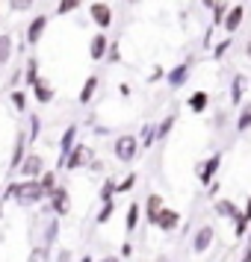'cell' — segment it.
<instances>
[{
    "mask_svg": "<svg viewBox=\"0 0 251 262\" xmlns=\"http://www.w3.org/2000/svg\"><path fill=\"white\" fill-rule=\"evenodd\" d=\"M127 256H133V245H130V242H124V245H121V259H127Z\"/></svg>",
    "mask_w": 251,
    "mask_h": 262,
    "instance_id": "obj_43",
    "label": "cell"
},
{
    "mask_svg": "<svg viewBox=\"0 0 251 262\" xmlns=\"http://www.w3.org/2000/svg\"><path fill=\"white\" fill-rule=\"evenodd\" d=\"M9 100H12L15 112H21V115H27V92H24V89H15L12 95H9Z\"/></svg>",
    "mask_w": 251,
    "mask_h": 262,
    "instance_id": "obj_28",
    "label": "cell"
},
{
    "mask_svg": "<svg viewBox=\"0 0 251 262\" xmlns=\"http://www.w3.org/2000/svg\"><path fill=\"white\" fill-rule=\"evenodd\" d=\"M107 59H109V62H119V59H121V50H119V45H115V41H109Z\"/></svg>",
    "mask_w": 251,
    "mask_h": 262,
    "instance_id": "obj_41",
    "label": "cell"
},
{
    "mask_svg": "<svg viewBox=\"0 0 251 262\" xmlns=\"http://www.w3.org/2000/svg\"><path fill=\"white\" fill-rule=\"evenodd\" d=\"M230 48H234V36L222 38V41H219V45L213 48V59H225V53H227Z\"/></svg>",
    "mask_w": 251,
    "mask_h": 262,
    "instance_id": "obj_35",
    "label": "cell"
},
{
    "mask_svg": "<svg viewBox=\"0 0 251 262\" xmlns=\"http://www.w3.org/2000/svg\"><path fill=\"white\" fill-rule=\"evenodd\" d=\"M127 3H130V6H136V3H142V0H127Z\"/></svg>",
    "mask_w": 251,
    "mask_h": 262,
    "instance_id": "obj_52",
    "label": "cell"
},
{
    "mask_svg": "<svg viewBox=\"0 0 251 262\" xmlns=\"http://www.w3.org/2000/svg\"><path fill=\"white\" fill-rule=\"evenodd\" d=\"M234 127H237V133H248L251 130V103H245V106L239 109L237 121H234Z\"/></svg>",
    "mask_w": 251,
    "mask_h": 262,
    "instance_id": "obj_24",
    "label": "cell"
},
{
    "mask_svg": "<svg viewBox=\"0 0 251 262\" xmlns=\"http://www.w3.org/2000/svg\"><path fill=\"white\" fill-rule=\"evenodd\" d=\"M42 171H45V159H42L38 154L24 156V159H21V165H18V174H21L24 180H36Z\"/></svg>",
    "mask_w": 251,
    "mask_h": 262,
    "instance_id": "obj_12",
    "label": "cell"
},
{
    "mask_svg": "<svg viewBox=\"0 0 251 262\" xmlns=\"http://www.w3.org/2000/svg\"><path fill=\"white\" fill-rule=\"evenodd\" d=\"M139 218H142V206H139V203H130V206H127V215H124V230L133 233V230L139 227Z\"/></svg>",
    "mask_w": 251,
    "mask_h": 262,
    "instance_id": "obj_23",
    "label": "cell"
},
{
    "mask_svg": "<svg viewBox=\"0 0 251 262\" xmlns=\"http://www.w3.org/2000/svg\"><path fill=\"white\" fill-rule=\"evenodd\" d=\"M201 3H204V6H207V9H210V6H213L216 0H201Z\"/></svg>",
    "mask_w": 251,
    "mask_h": 262,
    "instance_id": "obj_51",
    "label": "cell"
},
{
    "mask_svg": "<svg viewBox=\"0 0 251 262\" xmlns=\"http://www.w3.org/2000/svg\"><path fill=\"white\" fill-rule=\"evenodd\" d=\"M119 92H121V95H124V97H130V92H133V89H130V85H127V83H121V85H119Z\"/></svg>",
    "mask_w": 251,
    "mask_h": 262,
    "instance_id": "obj_48",
    "label": "cell"
},
{
    "mask_svg": "<svg viewBox=\"0 0 251 262\" xmlns=\"http://www.w3.org/2000/svg\"><path fill=\"white\" fill-rule=\"evenodd\" d=\"M192 65H195L192 59H186V62H180V65H175V68L166 74L168 89H183V85H186V80H189V74H192Z\"/></svg>",
    "mask_w": 251,
    "mask_h": 262,
    "instance_id": "obj_10",
    "label": "cell"
},
{
    "mask_svg": "<svg viewBox=\"0 0 251 262\" xmlns=\"http://www.w3.org/2000/svg\"><path fill=\"white\" fill-rule=\"evenodd\" d=\"M175 115H166V118L160 121V124H157V139H168V133H171V127H175Z\"/></svg>",
    "mask_w": 251,
    "mask_h": 262,
    "instance_id": "obj_33",
    "label": "cell"
},
{
    "mask_svg": "<svg viewBox=\"0 0 251 262\" xmlns=\"http://www.w3.org/2000/svg\"><path fill=\"white\" fill-rule=\"evenodd\" d=\"M115 198V180H104L101 191H98V201H112Z\"/></svg>",
    "mask_w": 251,
    "mask_h": 262,
    "instance_id": "obj_34",
    "label": "cell"
},
{
    "mask_svg": "<svg viewBox=\"0 0 251 262\" xmlns=\"http://www.w3.org/2000/svg\"><path fill=\"white\" fill-rule=\"evenodd\" d=\"M242 218L251 224V198H248V203H245V209H242Z\"/></svg>",
    "mask_w": 251,
    "mask_h": 262,
    "instance_id": "obj_45",
    "label": "cell"
},
{
    "mask_svg": "<svg viewBox=\"0 0 251 262\" xmlns=\"http://www.w3.org/2000/svg\"><path fill=\"white\" fill-rule=\"evenodd\" d=\"M112 154H115V159H119V162H133V159H136V154H139V139H136V136H130V133H121V136H115V142H112Z\"/></svg>",
    "mask_w": 251,
    "mask_h": 262,
    "instance_id": "obj_2",
    "label": "cell"
},
{
    "mask_svg": "<svg viewBox=\"0 0 251 262\" xmlns=\"http://www.w3.org/2000/svg\"><path fill=\"white\" fill-rule=\"evenodd\" d=\"M107 50H109V38H107V33H98V36L89 38V56H92L95 62L107 59Z\"/></svg>",
    "mask_w": 251,
    "mask_h": 262,
    "instance_id": "obj_14",
    "label": "cell"
},
{
    "mask_svg": "<svg viewBox=\"0 0 251 262\" xmlns=\"http://www.w3.org/2000/svg\"><path fill=\"white\" fill-rule=\"evenodd\" d=\"M0 212H3V201H0Z\"/></svg>",
    "mask_w": 251,
    "mask_h": 262,
    "instance_id": "obj_53",
    "label": "cell"
},
{
    "mask_svg": "<svg viewBox=\"0 0 251 262\" xmlns=\"http://www.w3.org/2000/svg\"><path fill=\"white\" fill-rule=\"evenodd\" d=\"M48 24H50V18H48V15H42V12L30 18V24H27V45H30V48H36L38 41H42Z\"/></svg>",
    "mask_w": 251,
    "mask_h": 262,
    "instance_id": "obj_8",
    "label": "cell"
},
{
    "mask_svg": "<svg viewBox=\"0 0 251 262\" xmlns=\"http://www.w3.org/2000/svg\"><path fill=\"white\" fill-rule=\"evenodd\" d=\"M219 168H222V154H213L207 156L201 165H195V174H198V183H204V186H210L213 183V177L219 174Z\"/></svg>",
    "mask_w": 251,
    "mask_h": 262,
    "instance_id": "obj_6",
    "label": "cell"
},
{
    "mask_svg": "<svg viewBox=\"0 0 251 262\" xmlns=\"http://www.w3.org/2000/svg\"><path fill=\"white\" fill-rule=\"evenodd\" d=\"M213 242H216V230L210 224H201L192 233V253H195V256L207 253V250L213 248Z\"/></svg>",
    "mask_w": 251,
    "mask_h": 262,
    "instance_id": "obj_5",
    "label": "cell"
},
{
    "mask_svg": "<svg viewBox=\"0 0 251 262\" xmlns=\"http://www.w3.org/2000/svg\"><path fill=\"white\" fill-rule=\"evenodd\" d=\"M163 77H166V71H163V68H154V71H151V77H148V80H151V83H157V80H163Z\"/></svg>",
    "mask_w": 251,
    "mask_h": 262,
    "instance_id": "obj_44",
    "label": "cell"
},
{
    "mask_svg": "<svg viewBox=\"0 0 251 262\" xmlns=\"http://www.w3.org/2000/svg\"><path fill=\"white\" fill-rule=\"evenodd\" d=\"M36 180H38V186L45 189V198H48L50 191H53L56 186H60V183H56V168H50V171L45 168V171H42V174H38Z\"/></svg>",
    "mask_w": 251,
    "mask_h": 262,
    "instance_id": "obj_22",
    "label": "cell"
},
{
    "mask_svg": "<svg viewBox=\"0 0 251 262\" xmlns=\"http://www.w3.org/2000/svg\"><path fill=\"white\" fill-rule=\"evenodd\" d=\"M245 236H248V242H251V233H245Z\"/></svg>",
    "mask_w": 251,
    "mask_h": 262,
    "instance_id": "obj_54",
    "label": "cell"
},
{
    "mask_svg": "<svg viewBox=\"0 0 251 262\" xmlns=\"http://www.w3.org/2000/svg\"><path fill=\"white\" fill-rule=\"evenodd\" d=\"M242 21H245V6L234 3V6H227V15H225V21H222V27H225L227 36H234V33H239Z\"/></svg>",
    "mask_w": 251,
    "mask_h": 262,
    "instance_id": "obj_11",
    "label": "cell"
},
{
    "mask_svg": "<svg viewBox=\"0 0 251 262\" xmlns=\"http://www.w3.org/2000/svg\"><path fill=\"white\" fill-rule=\"evenodd\" d=\"M24 144H27V133H18V136H15V147H12V162H9L12 171H18L21 159H24Z\"/></svg>",
    "mask_w": 251,
    "mask_h": 262,
    "instance_id": "obj_21",
    "label": "cell"
},
{
    "mask_svg": "<svg viewBox=\"0 0 251 262\" xmlns=\"http://www.w3.org/2000/svg\"><path fill=\"white\" fill-rule=\"evenodd\" d=\"M89 18H92L101 30H109V27H112V6L104 3V0H95V3L89 6Z\"/></svg>",
    "mask_w": 251,
    "mask_h": 262,
    "instance_id": "obj_9",
    "label": "cell"
},
{
    "mask_svg": "<svg viewBox=\"0 0 251 262\" xmlns=\"http://www.w3.org/2000/svg\"><path fill=\"white\" fill-rule=\"evenodd\" d=\"M98 262H121V256H115V253H109V256H101Z\"/></svg>",
    "mask_w": 251,
    "mask_h": 262,
    "instance_id": "obj_46",
    "label": "cell"
},
{
    "mask_svg": "<svg viewBox=\"0 0 251 262\" xmlns=\"http://www.w3.org/2000/svg\"><path fill=\"white\" fill-rule=\"evenodd\" d=\"M245 56H248V59H251V38H248V41H245Z\"/></svg>",
    "mask_w": 251,
    "mask_h": 262,
    "instance_id": "obj_49",
    "label": "cell"
},
{
    "mask_svg": "<svg viewBox=\"0 0 251 262\" xmlns=\"http://www.w3.org/2000/svg\"><path fill=\"white\" fill-rule=\"evenodd\" d=\"M80 6H83V0H60V3H56V15H60V18L62 15H74Z\"/></svg>",
    "mask_w": 251,
    "mask_h": 262,
    "instance_id": "obj_29",
    "label": "cell"
},
{
    "mask_svg": "<svg viewBox=\"0 0 251 262\" xmlns=\"http://www.w3.org/2000/svg\"><path fill=\"white\" fill-rule=\"evenodd\" d=\"M50 256V248H45V245H38L36 250H33V253H30V259L27 262H45Z\"/></svg>",
    "mask_w": 251,
    "mask_h": 262,
    "instance_id": "obj_39",
    "label": "cell"
},
{
    "mask_svg": "<svg viewBox=\"0 0 251 262\" xmlns=\"http://www.w3.org/2000/svg\"><path fill=\"white\" fill-rule=\"evenodd\" d=\"M160 206H166L163 198H160V194H148V201H145V221H148V224H151V218L160 212Z\"/></svg>",
    "mask_w": 251,
    "mask_h": 262,
    "instance_id": "obj_26",
    "label": "cell"
},
{
    "mask_svg": "<svg viewBox=\"0 0 251 262\" xmlns=\"http://www.w3.org/2000/svg\"><path fill=\"white\" fill-rule=\"evenodd\" d=\"M3 198H12L18 206H38V203L45 201V189L38 186V180H24V183H12L9 189L3 191Z\"/></svg>",
    "mask_w": 251,
    "mask_h": 262,
    "instance_id": "obj_1",
    "label": "cell"
},
{
    "mask_svg": "<svg viewBox=\"0 0 251 262\" xmlns=\"http://www.w3.org/2000/svg\"><path fill=\"white\" fill-rule=\"evenodd\" d=\"M139 139H142L145 150H148V147H151V144L157 142V124H145L142 130H139Z\"/></svg>",
    "mask_w": 251,
    "mask_h": 262,
    "instance_id": "obj_30",
    "label": "cell"
},
{
    "mask_svg": "<svg viewBox=\"0 0 251 262\" xmlns=\"http://www.w3.org/2000/svg\"><path fill=\"white\" fill-rule=\"evenodd\" d=\"M74 142H77V124L65 127V133L60 136V159H56V168H65V154L74 147Z\"/></svg>",
    "mask_w": 251,
    "mask_h": 262,
    "instance_id": "obj_13",
    "label": "cell"
},
{
    "mask_svg": "<svg viewBox=\"0 0 251 262\" xmlns=\"http://www.w3.org/2000/svg\"><path fill=\"white\" fill-rule=\"evenodd\" d=\"M33 89V97H36L38 103H50L53 97H56V92H53V83L50 80H45V77H38L36 83L30 85Z\"/></svg>",
    "mask_w": 251,
    "mask_h": 262,
    "instance_id": "obj_15",
    "label": "cell"
},
{
    "mask_svg": "<svg viewBox=\"0 0 251 262\" xmlns=\"http://www.w3.org/2000/svg\"><path fill=\"white\" fill-rule=\"evenodd\" d=\"M213 212L219 215V218H230V221H234V218L239 215V206H237L234 201L222 198V201H216V203H213Z\"/></svg>",
    "mask_w": 251,
    "mask_h": 262,
    "instance_id": "obj_18",
    "label": "cell"
},
{
    "mask_svg": "<svg viewBox=\"0 0 251 262\" xmlns=\"http://www.w3.org/2000/svg\"><path fill=\"white\" fill-rule=\"evenodd\" d=\"M210 9H213V27H222V21H225V15H227V3L225 0H216Z\"/></svg>",
    "mask_w": 251,
    "mask_h": 262,
    "instance_id": "obj_31",
    "label": "cell"
},
{
    "mask_svg": "<svg viewBox=\"0 0 251 262\" xmlns=\"http://www.w3.org/2000/svg\"><path fill=\"white\" fill-rule=\"evenodd\" d=\"M92 159H95V150H92L89 144H77L74 142V147L65 154V168H68V171H80V168L92 165Z\"/></svg>",
    "mask_w": 251,
    "mask_h": 262,
    "instance_id": "obj_3",
    "label": "cell"
},
{
    "mask_svg": "<svg viewBox=\"0 0 251 262\" xmlns=\"http://www.w3.org/2000/svg\"><path fill=\"white\" fill-rule=\"evenodd\" d=\"M186 106H189L195 115H201V112H207V106H210V95H207V92H192Z\"/></svg>",
    "mask_w": 251,
    "mask_h": 262,
    "instance_id": "obj_20",
    "label": "cell"
},
{
    "mask_svg": "<svg viewBox=\"0 0 251 262\" xmlns=\"http://www.w3.org/2000/svg\"><path fill=\"white\" fill-rule=\"evenodd\" d=\"M178 224H180V212L168 209V206H160V212L151 218V227L163 230V233H171V230H178Z\"/></svg>",
    "mask_w": 251,
    "mask_h": 262,
    "instance_id": "obj_7",
    "label": "cell"
},
{
    "mask_svg": "<svg viewBox=\"0 0 251 262\" xmlns=\"http://www.w3.org/2000/svg\"><path fill=\"white\" fill-rule=\"evenodd\" d=\"M12 53H15V41H12V36H9V33H0V68H3V65H9Z\"/></svg>",
    "mask_w": 251,
    "mask_h": 262,
    "instance_id": "obj_19",
    "label": "cell"
},
{
    "mask_svg": "<svg viewBox=\"0 0 251 262\" xmlns=\"http://www.w3.org/2000/svg\"><path fill=\"white\" fill-rule=\"evenodd\" d=\"M56 262H71V250H56Z\"/></svg>",
    "mask_w": 251,
    "mask_h": 262,
    "instance_id": "obj_42",
    "label": "cell"
},
{
    "mask_svg": "<svg viewBox=\"0 0 251 262\" xmlns=\"http://www.w3.org/2000/svg\"><path fill=\"white\" fill-rule=\"evenodd\" d=\"M245 85H248V77L245 74H234V80H230V106H239V100L245 95Z\"/></svg>",
    "mask_w": 251,
    "mask_h": 262,
    "instance_id": "obj_16",
    "label": "cell"
},
{
    "mask_svg": "<svg viewBox=\"0 0 251 262\" xmlns=\"http://www.w3.org/2000/svg\"><path fill=\"white\" fill-rule=\"evenodd\" d=\"M112 215H115V198H112V201H101V209H98V215H95V224H107Z\"/></svg>",
    "mask_w": 251,
    "mask_h": 262,
    "instance_id": "obj_25",
    "label": "cell"
},
{
    "mask_svg": "<svg viewBox=\"0 0 251 262\" xmlns=\"http://www.w3.org/2000/svg\"><path fill=\"white\" fill-rule=\"evenodd\" d=\"M245 233H248V221H245V218H242V212H239L237 218H234V236L245 238Z\"/></svg>",
    "mask_w": 251,
    "mask_h": 262,
    "instance_id": "obj_36",
    "label": "cell"
},
{
    "mask_svg": "<svg viewBox=\"0 0 251 262\" xmlns=\"http://www.w3.org/2000/svg\"><path fill=\"white\" fill-rule=\"evenodd\" d=\"M60 238V218H53L48 224V233H45V248H53V242Z\"/></svg>",
    "mask_w": 251,
    "mask_h": 262,
    "instance_id": "obj_32",
    "label": "cell"
},
{
    "mask_svg": "<svg viewBox=\"0 0 251 262\" xmlns=\"http://www.w3.org/2000/svg\"><path fill=\"white\" fill-rule=\"evenodd\" d=\"M33 3H36V0H12L9 6H12L15 12H27V9H33Z\"/></svg>",
    "mask_w": 251,
    "mask_h": 262,
    "instance_id": "obj_40",
    "label": "cell"
},
{
    "mask_svg": "<svg viewBox=\"0 0 251 262\" xmlns=\"http://www.w3.org/2000/svg\"><path fill=\"white\" fill-rule=\"evenodd\" d=\"M98 85H101V80H98V74H92V77H86L83 89H80V95H77V100H80L83 106H89V103H92V97H95Z\"/></svg>",
    "mask_w": 251,
    "mask_h": 262,
    "instance_id": "obj_17",
    "label": "cell"
},
{
    "mask_svg": "<svg viewBox=\"0 0 251 262\" xmlns=\"http://www.w3.org/2000/svg\"><path fill=\"white\" fill-rule=\"evenodd\" d=\"M136 180H139L136 174H127V177L121 180V183H115V194H124V191H130L133 186H136Z\"/></svg>",
    "mask_w": 251,
    "mask_h": 262,
    "instance_id": "obj_37",
    "label": "cell"
},
{
    "mask_svg": "<svg viewBox=\"0 0 251 262\" xmlns=\"http://www.w3.org/2000/svg\"><path fill=\"white\" fill-rule=\"evenodd\" d=\"M38 133H42V121H38V115H30V136H27V142H38Z\"/></svg>",
    "mask_w": 251,
    "mask_h": 262,
    "instance_id": "obj_38",
    "label": "cell"
},
{
    "mask_svg": "<svg viewBox=\"0 0 251 262\" xmlns=\"http://www.w3.org/2000/svg\"><path fill=\"white\" fill-rule=\"evenodd\" d=\"M80 262H95V256H89V253H86V256H83Z\"/></svg>",
    "mask_w": 251,
    "mask_h": 262,
    "instance_id": "obj_50",
    "label": "cell"
},
{
    "mask_svg": "<svg viewBox=\"0 0 251 262\" xmlns=\"http://www.w3.org/2000/svg\"><path fill=\"white\" fill-rule=\"evenodd\" d=\"M239 262H251V242H248V248L242 250V259H239Z\"/></svg>",
    "mask_w": 251,
    "mask_h": 262,
    "instance_id": "obj_47",
    "label": "cell"
},
{
    "mask_svg": "<svg viewBox=\"0 0 251 262\" xmlns=\"http://www.w3.org/2000/svg\"><path fill=\"white\" fill-rule=\"evenodd\" d=\"M38 80V59H27V68H24V89H30V85Z\"/></svg>",
    "mask_w": 251,
    "mask_h": 262,
    "instance_id": "obj_27",
    "label": "cell"
},
{
    "mask_svg": "<svg viewBox=\"0 0 251 262\" xmlns=\"http://www.w3.org/2000/svg\"><path fill=\"white\" fill-rule=\"evenodd\" d=\"M45 201H48V212H53L56 218H65V215L71 212V194H68L65 186H56Z\"/></svg>",
    "mask_w": 251,
    "mask_h": 262,
    "instance_id": "obj_4",
    "label": "cell"
}]
</instances>
